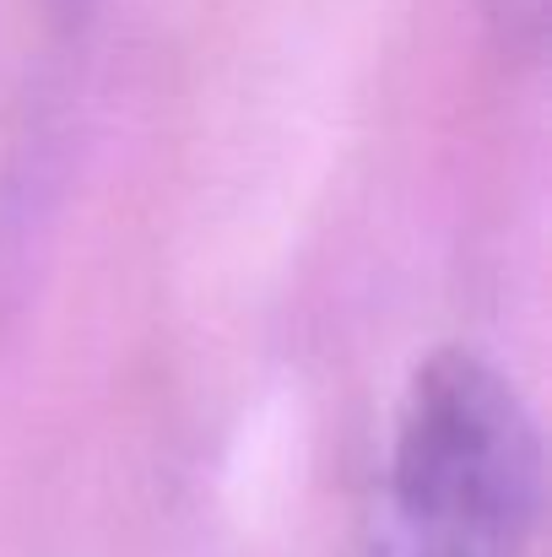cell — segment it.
I'll list each match as a JSON object with an SVG mask.
<instances>
[{"label":"cell","mask_w":552,"mask_h":557,"mask_svg":"<svg viewBox=\"0 0 552 557\" xmlns=\"http://www.w3.org/2000/svg\"><path fill=\"white\" fill-rule=\"evenodd\" d=\"M482 11H488V22H493V33H499V44L510 54H526L531 60L542 49L548 0H482Z\"/></svg>","instance_id":"2"},{"label":"cell","mask_w":552,"mask_h":557,"mask_svg":"<svg viewBox=\"0 0 552 557\" xmlns=\"http://www.w3.org/2000/svg\"><path fill=\"white\" fill-rule=\"evenodd\" d=\"M542 493L520 384L477 347H439L401 389L353 557H526Z\"/></svg>","instance_id":"1"}]
</instances>
